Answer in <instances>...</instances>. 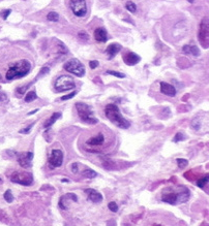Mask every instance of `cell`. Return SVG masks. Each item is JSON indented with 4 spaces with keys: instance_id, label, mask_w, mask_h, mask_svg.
<instances>
[{
    "instance_id": "cell-1",
    "label": "cell",
    "mask_w": 209,
    "mask_h": 226,
    "mask_svg": "<svg viewBox=\"0 0 209 226\" xmlns=\"http://www.w3.org/2000/svg\"><path fill=\"white\" fill-rule=\"evenodd\" d=\"M188 198H190V190L186 187H178L176 190L168 189L161 194V200L172 205L183 204L188 200Z\"/></svg>"
},
{
    "instance_id": "cell-2",
    "label": "cell",
    "mask_w": 209,
    "mask_h": 226,
    "mask_svg": "<svg viewBox=\"0 0 209 226\" xmlns=\"http://www.w3.org/2000/svg\"><path fill=\"white\" fill-rule=\"evenodd\" d=\"M104 114L106 117L112 122L114 125L121 128V129H127L130 126V123L126 119H124L123 116L120 113V110L118 109L116 104H108L104 107Z\"/></svg>"
},
{
    "instance_id": "cell-3",
    "label": "cell",
    "mask_w": 209,
    "mask_h": 226,
    "mask_svg": "<svg viewBox=\"0 0 209 226\" xmlns=\"http://www.w3.org/2000/svg\"><path fill=\"white\" fill-rule=\"evenodd\" d=\"M30 69H31V64H30L28 60L26 59L20 60L19 62L13 64V65L9 67L8 70L6 71L5 77L8 81L21 79V77L28 75Z\"/></svg>"
},
{
    "instance_id": "cell-4",
    "label": "cell",
    "mask_w": 209,
    "mask_h": 226,
    "mask_svg": "<svg viewBox=\"0 0 209 226\" xmlns=\"http://www.w3.org/2000/svg\"><path fill=\"white\" fill-rule=\"evenodd\" d=\"M106 145V135L102 132H99L96 135L87 138L85 141V148L91 153H99Z\"/></svg>"
},
{
    "instance_id": "cell-5",
    "label": "cell",
    "mask_w": 209,
    "mask_h": 226,
    "mask_svg": "<svg viewBox=\"0 0 209 226\" xmlns=\"http://www.w3.org/2000/svg\"><path fill=\"white\" fill-rule=\"evenodd\" d=\"M76 109L78 115L80 117V119L85 123L88 124H96L97 121L96 118L93 117V111L91 109V106H88L86 103L83 102H77L76 103Z\"/></svg>"
},
{
    "instance_id": "cell-6",
    "label": "cell",
    "mask_w": 209,
    "mask_h": 226,
    "mask_svg": "<svg viewBox=\"0 0 209 226\" xmlns=\"http://www.w3.org/2000/svg\"><path fill=\"white\" fill-rule=\"evenodd\" d=\"M54 88L57 92H64L76 88V83L72 76H60L57 77L54 83Z\"/></svg>"
},
{
    "instance_id": "cell-7",
    "label": "cell",
    "mask_w": 209,
    "mask_h": 226,
    "mask_svg": "<svg viewBox=\"0 0 209 226\" xmlns=\"http://www.w3.org/2000/svg\"><path fill=\"white\" fill-rule=\"evenodd\" d=\"M63 68H64L67 72H70L73 75L77 76L78 77H82L85 76V67L82 63H81L78 59H70L67 62H65V64L63 65Z\"/></svg>"
},
{
    "instance_id": "cell-8",
    "label": "cell",
    "mask_w": 209,
    "mask_h": 226,
    "mask_svg": "<svg viewBox=\"0 0 209 226\" xmlns=\"http://www.w3.org/2000/svg\"><path fill=\"white\" fill-rule=\"evenodd\" d=\"M9 179L13 183L23 185V186H30L33 183V176L29 171H13Z\"/></svg>"
},
{
    "instance_id": "cell-9",
    "label": "cell",
    "mask_w": 209,
    "mask_h": 226,
    "mask_svg": "<svg viewBox=\"0 0 209 226\" xmlns=\"http://www.w3.org/2000/svg\"><path fill=\"white\" fill-rule=\"evenodd\" d=\"M48 163L50 168H52V170L61 166L63 163V152L59 149L52 150L48 157Z\"/></svg>"
},
{
    "instance_id": "cell-10",
    "label": "cell",
    "mask_w": 209,
    "mask_h": 226,
    "mask_svg": "<svg viewBox=\"0 0 209 226\" xmlns=\"http://www.w3.org/2000/svg\"><path fill=\"white\" fill-rule=\"evenodd\" d=\"M199 42L205 49H207L209 43V25L208 20L205 18L201 22L200 28H199Z\"/></svg>"
},
{
    "instance_id": "cell-11",
    "label": "cell",
    "mask_w": 209,
    "mask_h": 226,
    "mask_svg": "<svg viewBox=\"0 0 209 226\" xmlns=\"http://www.w3.org/2000/svg\"><path fill=\"white\" fill-rule=\"evenodd\" d=\"M69 7L77 17H84L87 13V4L85 0H69Z\"/></svg>"
},
{
    "instance_id": "cell-12",
    "label": "cell",
    "mask_w": 209,
    "mask_h": 226,
    "mask_svg": "<svg viewBox=\"0 0 209 226\" xmlns=\"http://www.w3.org/2000/svg\"><path fill=\"white\" fill-rule=\"evenodd\" d=\"M33 153L32 152H23V153L18 154L17 159L20 164V166L23 168H29L32 165V159H33Z\"/></svg>"
},
{
    "instance_id": "cell-13",
    "label": "cell",
    "mask_w": 209,
    "mask_h": 226,
    "mask_svg": "<svg viewBox=\"0 0 209 226\" xmlns=\"http://www.w3.org/2000/svg\"><path fill=\"white\" fill-rule=\"evenodd\" d=\"M123 61L125 64H127V65L133 66V65H136V64H138L141 61V57L138 56L137 54H135L133 52H129L123 55Z\"/></svg>"
},
{
    "instance_id": "cell-14",
    "label": "cell",
    "mask_w": 209,
    "mask_h": 226,
    "mask_svg": "<svg viewBox=\"0 0 209 226\" xmlns=\"http://www.w3.org/2000/svg\"><path fill=\"white\" fill-rule=\"evenodd\" d=\"M85 192L88 195V199L92 201L93 204H99L103 201V195L99 191L94 190V189H86Z\"/></svg>"
},
{
    "instance_id": "cell-15",
    "label": "cell",
    "mask_w": 209,
    "mask_h": 226,
    "mask_svg": "<svg viewBox=\"0 0 209 226\" xmlns=\"http://www.w3.org/2000/svg\"><path fill=\"white\" fill-rule=\"evenodd\" d=\"M161 92L167 96L174 97L176 95V89L171 84H168L166 82H161Z\"/></svg>"
},
{
    "instance_id": "cell-16",
    "label": "cell",
    "mask_w": 209,
    "mask_h": 226,
    "mask_svg": "<svg viewBox=\"0 0 209 226\" xmlns=\"http://www.w3.org/2000/svg\"><path fill=\"white\" fill-rule=\"evenodd\" d=\"M69 199H72L73 201H75L77 202L78 201V198H77V195L76 194H74V193H67L65 195H63V196H61V198L59 199V207L60 209H62V210H66V207H65V204L69 202Z\"/></svg>"
},
{
    "instance_id": "cell-17",
    "label": "cell",
    "mask_w": 209,
    "mask_h": 226,
    "mask_svg": "<svg viewBox=\"0 0 209 226\" xmlns=\"http://www.w3.org/2000/svg\"><path fill=\"white\" fill-rule=\"evenodd\" d=\"M182 52L185 54V55H193L195 57L200 56V50H199V48L197 46L185 45L182 48Z\"/></svg>"
},
{
    "instance_id": "cell-18",
    "label": "cell",
    "mask_w": 209,
    "mask_h": 226,
    "mask_svg": "<svg viewBox=\"0 0 209 226\" xmlns=\"http://www.w3.org/2000/svg\"><path fill=\"white\" fill-rule=\"evenodd\" d=\"M94 38L99 42H106L108 40L107 31L104 28H96L94 31Z\"/></svg>"
},
{
    "instance_id": "cell-19",
    "label": "cell",
    "mask_w": 209,
    "mask_h": 226,
    "mask_svg": "<svg viewBox=\"0 0 209 226\" xmlns=\"http://www.w3.org/2000/svg\"><path fill=\"white\" fill-rule=\"evenodd\" d=\"M121 50V46L118 43H111L110 46H108V48L106 50L107 54L109 55V58L112 59L116 56V54Z\"/></svg>"
},
{
    "instance_id": "cell-20",
    "label": "cell",
    "mask_w": 209,
    "mask_h": 226,
    "mask_svg": "<svg viewBox=\"0 0 209 226\" xmlns=\"http://www.w3.org/2000/svg\"><path fill=\"white\" fill-rule=\"evenodd\" d=\"M206 117V116H196L194 118L193 120H191V128L193 129H195L196 131H199L202 128V126H203V119Z\"/></svg>"
},
{
    "instance_id": "cell-21",
    "label": "cell",
    "mask_w": 209,
    "mask_h": 226,
    "mask_svg": "<svg viewBox=\"0 0 209 226\" xmlns=\"http://www.w3.org/2000/svg\"><path fill=\"white\" fill-rule=\"evenodd\" d=\"M61 118V113H59V112H57V113H54L52 114V116L50 117V119L49 120H47V122L45 123V125H43V127L45 128H49V127H51L54 123H55V121H57L58 119H60Z\"/></svg>"
},
{
    "instance_id": "cell-22",
    "label": "cell",
    "mask_w": 209,
    "mask_h": 226,
    "mask_svg": "<svg viewBox=\"0 0 209 226\" xmlns=\"http://www.w3.org/2000/svg\"><path fill=\"white\" fill-rule=\"evenodd\" d=\"M82 174H83V177H85L86 179H93L97 176L96 171H94L93 170H91V168H85V170H83Z\"/></svg>"
},
{
    "instance_id": "cell-23",
    "label": "cell",
    "mask_w": 209,
    "mask_h": 226,
    "mask_svg": "<svg viewBox=\"0 0 209 226\" xmlns=\"http://www.w3.org/2000/svg\"><path fill=\"white\" fill-rule=\"evenodd\" d=\"M36 98H38V95H36V93H35V91H30V92H28L25 95V101L26 102H32L33 100H35Z\"/></svg>"
},
{
    "instance_id": "cell-24",
    "label": "cell",
    "mask_w": 209,
    "mask_h": 226,
    "mask_svg": "<svg viewBox=\"0 0 209 226\" xmlns=\"http://www.w3.org/2000/svg\"><path fill=\"white\" fill-rule=\"evenodd\" d=\"M47 19L50 22H58L59 21V15L56 12H50L47 15Z\"/></svg>"
},
{
    "instance_id": "cell-25",
    "label": "cell",
    "mask_w": 209,
    "mask_h": 226,
    "mask_svg": "<svg viewBox=\"0 0 209 226\" xmlns=\"http://www.w3.org/2000/svg\"><path fill=\"white\" fill-rule=\"evenodd\" d=\"M125 8H126L129 12H133V13L137 12V6H136V4H135L133 1H127V2L125 3Z\"/></svg>"
},
{
    "instance_id": "cell-26",
    "label": "cell",
    "mask_w": 209,
    "mask_h": 226,
    "mask_svg": "<svg viewBox=\"0 0 209 226\" xmlns=\"http://www.w3.org/2000/svg\"><path fill=\"white\" fill-rule=\"evenodd\" d=\"M3 197H4V199L6 202H8V204H11V202L13 201V193H12V191L9 190H6L4 192V194H3Z\"/></svg>"
},
{
    "instance_id": "cell-27",
    "label": "cell",
    "mask_w": 209,
    "mask_h": 226,
    "mask_svg": "<svg viewBox=\"0 0 209 226\" xmlns=\"http://www.w3.org/2000/svg\"><path fill=\"white\" fill-rule=\"evenodd\" d=\"M208 181H209V177L205 176L204 178H202V179H200V180H198L197 186L200 187V188H204L205 186H206V184L208 183Z\"/></svg>"
},
{
    "instance_id": "cell-28",
    "label": "cell",
    "mask_w": 209,
    "mask_h": 226,
    "mask_svg": "<svg viewBox=\"0 0 209 226\" xmlns=\"http://www.w3.org/2000/svg\"><path fill=\"white\" fill-rule=\"evenodd\" d=\"M176 162L178 164V167L181 168V170H183V168L188 164V161L186 159H182V158H177Z\"/></svg>"
},
{
    "instance_id": "cell-29",
    "label": "cell",
    "mask_w": 209,
    "mask_h": 226,
    "mask_svg": "<svg viewBox=\"0 0 209 226\" xmlns=\"http://www.w3.org/2000/svg\"><path fill=\"white\" fill-rule=\"evenodd\" d=\"M107 73L108 75L116 76V77H119V79H124V77H125V75H123V73H121V72H118V71H114V70H108Z\"/></svg>"
},
{
    "instance_id": "cell-30",
    "label": "cell",
    "mask_w": 209,
    "mask_h": 226,
    "mask_svg": "<svg viewBox=\"0 0 209 226\" xmlns=\"http://www.w3.org/2000/svg\"><path fill=\"white\" fill-rule=\"evenodd\" d=\"M50 71V68L49 67H43L42 69H40V71H39V73H38V77H36V79H34L33 81H34V82H36V80L38 79V77H40L42 76H46V75H48V72Z\"/></svg>"
},
{
    "instance_id": "cell-31",
    "label": "cell",
    "mask_w": 209,
    "mask_h": 226,
    "mask_svg": "<svg viewBox=\"0 0 209 226\" xmlns=\"http://www.w3.org/2000/svg\"><path fill=\"white\" fill-rule=\"evenodd\" d=\"M8 95H6L5 93H3V92H0V104L8 103Z\"/></svg>"
},
{
    "instance_id": "cell-32",
    "label": "cell",
    "mask_w": 209,
    "mask_h": 226,
    "mask_svg": "<svg viewBox=\"0 0 209 226\" xmlns=\"http://www.w3.org/2000/svg\"><path fill=\"white\" fill-rule=\"evenodd\" d=\"M108 208L110 209V211H112L114 212V213H116V212L118 211V204H116V202H109V204H108Z\"/></svg>"
},
{
    "instance_id": "cell-33",
    "label": "cell",
    "mask_w": 209,
    "mask_h": 226,
    "mask_svg": "<svg viewBox=\"0 0 209 226\" xmlns=\"http://www.w3.org/2000/svg\"><path fill=\"white\" fill-rule=\"evenodd\" d=\"M182 140H184V136H183V134H182V133H180V132L176 133V135L174 136V140H173V141H175V143H178V141H182Z\"/></svg>"
},
{
    "instance_id": "cell-34",
    "label": "cell",
    "mask_w": 209,
    "mask_h": 226,
    "mask_svg": "<svg viewBox=\"0 0 209 226\" xmlns=\"http://www.w3.org/2000/svg\"><path fill=\"white\" fill-rule=\"evenodd\" d=\"M77 94V92L76 91H73L72 93H69V94H67V95H65V96H63L62 98H61V100H69V99H72L74 96H75Z\"/></svg>"
},
{
    "instance_id": "cell-35",
    "label": "cell",
    "mask_w": 209,
    "mask_h": 226,
    "mask_svg": "<svg viewBox=\"0 0 209 226\" xmlns=\"http://www.w3.org/2000/svg\"><path fill=\"white\" fill-rule=\"evenodd\" d=\"M11 12H12V9H5L4 12H1L2 19H3V20H6V19H8V17L11 15Z\"/></svg>"
},
{
    "instance_id": "cell-36",
    "label": "cell",
    "mask_w": 209,
    "mask_h": 226,
    "mask_svg": "<svg viewBox=\"0 0 209 226\" xmlns=\"http://www.w3.org/2000/svg\"><path fill=\"white\" fill-rule=\"evenodd\" d=\"M33 125H34V123H32V124H30V125L27 127V128H24V129H22V130H20V133H22V134H26V133H29L30 132V129L33 127Z\"/></svg>"
},
{
    "instance_id": "cell-37",
    "label": "cell",
    "mask_w": 209,
    "mask_h": 226,
    "mask_svg": "<svg viewBox=\"0 0 209 226\" xmlns=\"http://www.w3.org/2000/svg\"><path fill=\"white\" fill-rule=\"evenodd\" d=\"M79 37L80 38H82V39H88L89 38V35H88V33H86L85 31H81L79 32Z\"/></svg>"
},
{
    "instance_id": "cell-38",
    "label": "cell",
    "mask_w": 209,
    "mask_h": 226,
    "mask_svg": "<svg viewBox=\"0 0 209 226\" xmlns=\"http://www.w3.org/2000/svg\"><path fill=\"white\" fill-rule=\"evenodd\" d=\"M72 171H73V174H77L79 171V163H73L72 165Z\"/></svg>"
},
{
    "instance_id": "cell-39",
    "label": "cell",
    "mask_w": 209,
    "mask_h": 226,
    "mask_svg": "<svg viewBox=\"0 0 209 226\" xmlns=\"http://www.w3.org/2000/svg\"><path fill=\"white\" fill-rule=\"evenodd\" d=\"M89 66L91 69H95L97 66H99V61H96V60H93V61H90L89 62Z\"/></svg>"
},
{
    "instance_id": "cell-40",
    "label": "cell",
    "mask_w": 209,
    "mask_h": 226,
    "mask_svg": "<svg viewBox=\"0 0 209 226\" xmlns=\"http://www.w3.org/2000/svg\"><path fill=\"white\" fill-rule=\"evenodd\" d=\"M38 110H35V111H32V112H30V113H29L28 115H33V114H35L36 112H38Z\"/></svg>"
},
{
    "instance_id": "cell-41",
    "label": "cell",
    "mask_w": 209,
    "mask_h": 226,
    "mask_svg": "<svg viewBox=\"0 0 209 226\" xmlns=\"http://www.w3.org/2000/svg\"><path fill=\"white\" fill-rule=\"evenodd\" d=\"M0 80H1V75H0Z\"/></svg>"
}]
</instances>
